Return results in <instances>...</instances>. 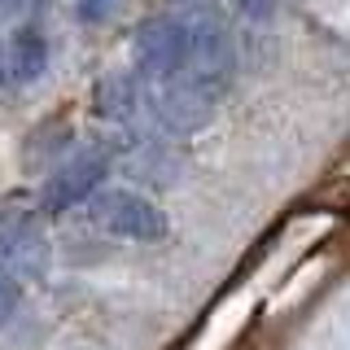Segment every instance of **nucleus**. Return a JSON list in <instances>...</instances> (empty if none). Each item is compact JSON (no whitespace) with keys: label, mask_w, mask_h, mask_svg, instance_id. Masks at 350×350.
<instances>
[{"label":"nucleus","mask_w":350,"mask_h":350,"mask_svg":"<svg viewBox=\"0 0 350 350\" xmlns=\"http://www.w3.org/2000/svg\"><path fill=\"white\" fill-rule=\"evenodd\" d=\"M189 57V18H149L136 31V70L145 83L184 70Z\"/></svg>","instance_id":"nucleus-2"},{"label":"nucleus","mask_w":350,"mask_h":350,"mask_svg":"<svg viewBox=\"0 0 350 350\" xmlns=\"http://www.w3.org/2000/svg\"><path fill=\"white\" fill-rule=\"evenodd\" d=\"M92 219L114 237L127 241H162L167 237V215L149 202V197L131 193V189H96L88 197Z\"/></svg>","instance_id":"nucleus-1"},{"label":"nucleus","mask_w":350,"mask_h":350,"mask_svg":"<svg viewBox=\"0 0 350 350\" xmlns=\"http://www.w3.org/2000/svg\"><path fill=\"white\" fill-rule=\"evenodd\" d=\"M49 66V40L36 27H18L5 44V75L14 83H36Z\"/></svg>","instance_id":"nucleus-5"},{"label":"nucleus","mask_w":350,"mask_h":350,"mask_svg":"<svg viewBox=\"0 0 350 350\" xmlns=\"http://www.w3.org/2000/svg\"><path fill=\"white\" fill-rule=\"evenodd\" d=\"M44 271H49V241L31 224L5 228L0 232V280L22 289L31 280H44Z\"/></svg>","instance_id":"nucleus-4"},{"label":"nucleus","mask_w":350,"mask_h":350,"mask_svg":"<svg viewBox=\"0 0 350 350\" xmlns=\"http://www.w3.org/2000/svg\"><path fill=\"white\" fill-rule=\"evenodd\" d=\"M127 0H79V18L83 22H109L114 14H123Z\"/></svg>","instance_id":"nucleus-6"},{"label":"nucleus","mask_w":350,"mask_h":350,"mask_svg":"<svg viewBox=\"0 0 350 350\" xmlns=\"http://www.w3.org/2000/svg\"><path fill=\"white\" fill-rule=\"evenodd\" d=\"M105 171H109V158L96 153V149H88V153H79V158H70V162H62V167L49 175V184H44L40 206L49 215H62V211H70V206L88 202V197L101 189Z\"/></svg>","instance_id":"nucleus-3"},{"label":"nucleus","mask_w":350,"mask_h":350,"mask_svg":"<svg viewBox=\"0 0 350 350\" xmlns=\"http://www.w3.org/2000/svg\"><path fill=\"white\" fill-rule=\"evenodd\" d=\"M22 0H0V14H9V9H18Z\"/></svg>","instance_id":"nucleus-9"},{"label":"nucleus","mask_w":350,"mask_h":350,"mask_svg":"<svg viewBox=\"0 0 350 350\" xmlns=\"http://www.w3.org/2000/svg\"><path fill=\"white\" fill-rule=\"evenodd\" d=\"M18 298H22V289H18V284H5V280H0V324H5L9 315L18 311Z\"/></svg>","instance_id":"nucleus-8"},{"label":"nucleus","mask_w":350,"mask_h":350,"mask_svg":"<svg viewBox=\"0 0 350 350\" xmlns=\"http://www.w3.org/2000/svg\"><path fill=\"white\" fill-rule=\"evenodd\" d=\"M237 9L250 22H271V14H276V0H237Z\"/></svg>","instance_id":"nucleus-7"},{"label":"nucleus","mask_w":350,"mask_h":350,"mask_svg":"<svg viewBox=\"0 0 350 350\" xmlns=\"http://www.w3.org/2000/svg\"><path fill=\"white\" fill-rule=\"evenodd\" d=\"M0 79H5V49H0Z\"/></svg>","instance_id":"nucleus-10"}]
</instances>
